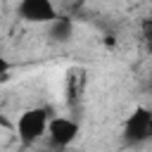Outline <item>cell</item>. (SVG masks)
Returning <instances> with one entry per match:
<instances>
[{"label":"cell","mask_w":152,"mask_h":152,"mask_svg":"<svg viewBox=\"0 0 152 152\" xmlns=\"http://www.w3.org/2000/svg\"><path fill=\"white\" fill-rule=\"evenodd\" d=\"M48 126H50V121H48V112L45 109H40V107L26 109L17 121V135H19V140L24 145H31L43 133H48Z\"/></svg>","instance_id":"obj_1"},{"label":"cell","mask_w":152,"mask_h":152,"mask_svg":"<svg viewBox=\"0 0 152 152\" xmlns=\"http://www.w3.org/2000/svg\"><path fill=\"white\" fill-rule=\"evenodd\" d=\"M124 138L128 142H142L147 138H152V112L145 109V107H138L128 121H126V128H124Z\"/></svg>","instance_id":"obj_2"},{"label":"cell","mask_w":152,"mask_h":152,"mask_svg":"<svg viewBox=\"0 0 152 152\" xmlns=\"http://www.w3.org/2000/svg\"><path fill=\"white\" fill-rule=\"evenodd\" d=\"M19 14L33 24H52L57 19V10L50 0H19Z\"/></svg>","instance_id":"obj_3"},{"label":"cell","mask_w":152,"mask_h":152,"mask_svg":"<svg viewBox=\"0 0 152 152\" xmlns=\"http://www.w3.org/2000/svg\"><path fill=\"white\" fill-rule=\"evenodd\" d=\"M48 135L52 140V145L57 147H66L76 140L78 135V124L74 119H66V116H55L50 119V126H48Z\"/></svg>","instance_id":"obj_4"},{"label":"cell","mask_w":152,"mask_h":152,"mask_svg":"<svg viewBox=\"0 0 152 152\" xmlns=\"http://www.w3.org/2000/svg\"><path fill=\"white\" fill-rule=\"evenodd\" d=\"M71 33H74V24H71L69 19H64V17H57V19L50 24V36H52L55 40H59V43H66V40L71 38Z\"/></svg>","instance_id":"obj_5"},{"label":"cell","mask_w":152,"mask_h":152,"mask_svg":"<svg viewBox=\"0 0 152 152\" xmlns=\"http://www.w3.org/2000/svg\"><path fill=\"white\" fill-rule=\"evenodd\" d=\"M150 26H152V14H150ZM150 38H152V36H150Z\"/></svg>","instance_id":"obj_6"}]
</instances>
